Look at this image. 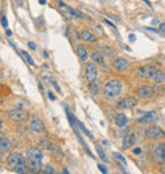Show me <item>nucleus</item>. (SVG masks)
I'll return each mask as SVG.
<instances>
[{
	"label": "nucleus",
	"instance_id": "obj_28",
	"mask_svg": "<svg viewBox=\"0 0 165 174\" xmlns=\"http://www.w3.org/2000/svg\"><path fill=\"white\" fill-rule=\"evenodd\" d=\"M153 87H154L155 95H156V94H161V93L164 92V89H163V87H160V84H155V85H153Z\"/></svg>",
	"mask_w": 165,
	"mask_h": 174
},
{
	"label": "nucleus",
	"instance_id": "obj_39",
	"mask_svg": "<svg viewBox=\"0 0 165 174\" xmlns=\"http://www.w3.org/2000/svg\"><path fill=\"white\" fill-rule=\"evenodd\" d=\"M143 2H145V3H146V4H148V5H149V7H150V8H151V3H150V2H149V0H143Z\"/></svg>",
	"mask_w": 165,
	"mask_h": 174
},
{
	"label": "nucleus",
	"instance_id": "obj_1",
	"mask_svg": "<svg viewBox=\"0 0 165 174\" xmlns=\"http://www.w3.org/2000/svg\"><path fill=\"white\" fill-rule=\"evenodd\" d=\"M7 165L18 174H28L29 167L27 164V159L21 152H10L5 160Z\"/></svg>",
	"mask_w": 165,
	"mask_h": 174
},
{
	"label": "nucleus",
	"instance_id": "obj_19",
	"mask_svg": "<svg viewBox=\"0 0 165 174\" xmlns=\"http://www.w3.org/2000/svg\"><path fill=\"white\" fill-rule=\"evenodd\" d=\"M60 13L67 18V19H71V18H74V14H72V8L67 7L66 4H64L62 2H60Z\"/></svg>",
	"mask_w": 165,
	"mask_h": 174
},
{
	"label": "nucleus",
	"instance_id": "obj_44",
	"mask_svg": "<svg viewBox=\"0 0 165 174\" xmlns=\"http://www.w3.org/2000/svg\"><path fill=\"white\" fill-rule=\"evenodd\" d=\"M103 144H104V145H105V146H107V145H108V146H109V142H108V141H107V140H104V141H103Z\"/></svg>",
	"mask_w": 165,
	"mask_h": 174
},
{
	"label": "nucleus",
	"instance_id": "obj_42",
	"mask_svg": "<svg viewBox=\"0 0 165 174\" xmlns=\"http://www.w3.org/2000/svg\"><path fill=\"white\" fill-rule=\"evenodd\" d=\"M43 56H45V57H47V59H48V53H47L46 51H43Z\"/></svg>",
	"mask_w": 165,
	"mask_h": 174
},
{
	"label": "nucleus",
	"instance_id": "obj_23",
	"mask_svg": "<svg viewBox=\"0 0 165 174\" xmlns=\"http://www.w3.org/2000/svg\"><path fill=\"white\" fill-rule=\"evenodd\" d=\"M95 149H97V152H98V155L100 157V159L104 162V163H108V157L105 155V152H104V150L98 145V144H95Z\"/></svg>",
	"mask_w": 165,
	"mask_h": 174
},
{
	"label": "nucleus",
	"instance_id": "obj_38",
	"mask_svg": "<svg viewBox=\"0 0 165 174\" xmlns=\"http://www.w3.org/2000/svg\"><path fill=\"white\" fill-rule=\"evenodd\" d=\"M48 98H50L51 101H55V95H53L52 93H50V92H48Z\"/></svg>",
	"mask_w": 165,
	"mask_h": 174
},
{
	"label": "nucleus",
	"instance_id": "obj_29",
	"mask_svg": "<svg viewBox=\"0 0 165 174\" xmlns=\"http://www.w3.org/2000/svg\"><path fill=\"white\" fill-rule=\"evenodd\" d=\"M41 145H42L45 149H51V144H50L47 140H41Z\"/></svg>",
	"mask_w": 165,
	"mask_h": 174
},
{
	"label": "nucleus",
	"instance_id": "obj_36",
	"mask_svg": "<svg viewBox=\"0 0 165 174\" xmlns=\"http://www.w3.org/2000/svg\"><path fill=\"white\" fill-rule=\"evenodd\" d=\"M133 154H135V155H140V154H141V149L140 147L133 149Z\"/></svg>",
	"mask_w": 165,
	"mask_h": 174
},
{
	"label": "nucleus",
	"instance_id": "obj_15",
	"mask_svg": "<svg viewBox=\"0 0 165 174\" xmlns=\"http://www.w3.org/2000/svg\"><path fill=\"white\" fill-rule=\"evenodd\" d=\"M153 70H154V67L151 65H143L136 70V74H137V76H140L142 79H149V76L151 75Z\"/></svg>",
	"mask_w": 165,
	"mask_h": 174
},
{
	"label": "nucleus",
	"instance_id": "obj_26",
	"mask_svg": "<svg viewBox=\"0 0 165 174\" xmlns=\"http://www.w3.org/2000/svg\"><path fill=\"white\" fill-rule=\"evenodd\" d=\"M45 174H59V173H57V170L55 169L51 164H47L45 167Z\"/></svg>",
	"mask_w": 165,
	"mask_h": 174
},
{
	"label": "nucleus",
	"instance_id": "obj_4",
	"mask_svg": "<svg viewBox=\"0 0 165 174\" xmlns=\"http://www.w3.org/2000/svg\"><path fill=\"white\" fill-rule=\"evenodd\" d=\"M135 94H136V98H138V99H143V101L151 99L155 95L154 87L153 85H148V84H146V85H141V87H138L136 89Z\"/></svg>",
	"mask_w": 165,
	"mask_h": 174
},
{
	"label": "nucleus",
	"instance_id": "obj_3",
	"mask_svg": "<svg viewBox=\"0 0 165 174\" xmlns=\"http://www.w3.org/2000/svg\"><path fill=\"white\" fill-rule=\"evenodd\" d=\"M27 164L32 173H38L42 167V152L37 147H29L27 150Z\"/></svg>",
	"mask_w": 165,
	"mask_h": 174
},
{
	"label": "nucleus",
	"instance_id": "obj_18",
	"mask_svg": "<svg viewBox=\"0 0 165 174\" xmlns=\"http://www.w3.org/2000/svg\"><path fill=\"white\" fill-rule=\"evenodd\" d=\"M80 38H81V41H84V42H89V43H94L95 41H97V37L91 33L90 31H88V29H84V31H81V33H80Z\"/></svg>",
	"mask_w": 165,
	"mask_h": 174
},
{
	"label": "nucleus",
	"instance_id": "obj_20",
	"mask_svg": "<svg viewBox=\"0 0 165 174\" xmlns=\"http://www.w3.org/2000/svg\"><path fill=\"white\" fill-rule=\"evenodd\" d=\"M127 122H128V118H127V116L123 114V113H118V114L116 116V118H114V123H116V126H118V127L126 126Z\"/></svg>",
	"mask_w": 165,
	"mask_h": 174
},
{
	"label": "nucleus",
	"instance_id": "obj_14",
	"mask_svg": "<svg viewBox=\"0 0 165 174\" xmlns=\"http://www.w3.org/2000/svg\"><path fill=\"white\" fill-rule=\"evenodd\" d=\"M159 120V116H158V113L155 112V111H151V112H148L146 113L143 117H141L137 122L140 123V125H146V123H151V122H155V121H158Z\"/></svg>",
	"mask_w": 165,
	"mask_h": 174
},
{
	"label": "nucleus",
	"instance_id": "obj_40",
	"mask_svg": "<svg viewBox=\"0 0 165 174\" xmlns=\"http://www.w3.org/2000/svg\"><path fill=\"white\" fill-rule=\"evenodd\" d=\"M40 4L41 5H45L46 4V0H40Z\"/></svg>",
	"mask_w": 165,
	"mask_h": 174
},
{
	"label": "nucleus",
	"instance_id": "obj_33",
	"mask_svg": "<svg viewBox=\"0 0 165 174\" xmlns=\"http://www.w3.org/2000/svg\"><path fill=\"white\" fill-rule=\"evenodd\" d=\"M159 32H161V33L165 34V23H161V24H160V27H159Z\"/></svg>",
	"mask_w": 165,
	"mask_h": 174
},
{
	"label": "nucleus",
	"instance_id": "obj_34",
	"mask_svg": "<svg viewBox=\"0 0 165 174\" xmlns=\"http://www.w3.org/2000/svg\"><path fill=\"white\" fill-rule=\"evenodd\" d=\"M103 22H104L105 24H108V26H111V27H113V28H116V26H114V24H113L112 22H109V21H108V19H103Z\"/></svg>",
	"mask_w": 165,
	"mask_h": 174
},
{
	"label": "nucleus",
	"instance_id": "obj_12",
	"mask_svg": "<svg viewBox=\"0 0 165 174\" xmlns=\"http://www.w3.org/2000/svg\"><path fill=\"white\" fill-rule=\"evenodd\" d=\"M153 158L156 163H165V142H161L153 151Z\"/></svg>",
	"mask_w": 165,
	"mask_h": 174
},
{
	"label": "nucleus",
	"instance_id": "obj_31",
	"mask_svg": "<svg viewBox=\"0 0 165 174\" xmlns=\"http://www.w3.org/2000/svg\"><path fill=\"white\" fill-rule=\"evenodd\" d=\"M98 169H99V170H100V172H102L103 174H107V173H108L107 168H105L104 165H102V164H98Z\"/></svg>",
	"mask_w": 165,
	"mask_h": 174
},
{
	"label": "nucleus",
	"instance_id": "obj_32",
	"mask_svg": "<svg viewBox=\"0 0 165 174\" xmlns=\"http://www.w3.org/2000/svg\"><path fill=\"white\" fill-rule=\"evenodd\" d=\"M51 84H52V85H53V87H55V89H56V90H57V92H59V93H60V94H61V93H62V92H61V89H60V87H59V85H57V84H56V83H55V82H53V80H51Z\"/></svg>",
	"mask_w": 165,
	"mask_h": 174
},
{
	"label": "nucleus",
	"instance_id": "obj_43",
	"mask_svg": "<svg viewBox=\"0 0 165 174\" xmlns=\"http://www.w3.org/2000/svg\"><path fill=\"white\" fill-rule=\"evenodd\" d=\"M38 85H40V89H41V92H43V87H42V84H41V83H38Z\"/></svg>",
	"mask_w": 165,
	"mask_h": 174
},
{
	"label": "nucleus",
	"instance_id": "obj_6",
	"mask_svg": "<svg viewBox=\"0 0 165 174\" xmlns=\"http://www.w3.org/2000/svg\"><path fill=\"white\" fill-rule=\"evenodd\" d=\"M8 117L13 122H21V121H27L29 116L26 111H23L21 108H14V109H10L8 112Z\"/></svg>",
	"mask_w": 165,
	"mask_h": 174
},
{
	"label": "nucleus",
	"instance_id": "obj_10",
	"mask_svg": "<svg viewBox=\"0 0 165 174\" xmlns=\"http://www.w3.org/2000/svg\"><path fill=\"white\" fill-rule=\"evenodd\" d=\"M112 67L118 72H124L128 70V67H130V64H128V61L126 59H123V57H117V59H114L112 61Z\"/></svg>",
	"mask_w": 165,
	"mask_h": 174
},
{
	"label": "nucleus",
	"instance_id": "obj_2",
	"mask_svg": "<svg viewBox=\"0 0 165 174\" xmlns=\"http://www.w3.org/2000/svg\"><path fill=\"white\" fill-rule=\"evenodd\" d=\"M122 93V83L118 79H109L104 83L103 95L105 101H116Z\"/></svg>",
	"mask_w": 165,
	"mask_h": 174
},
{
	"label": "nucleus",
	"instance_id": "obj_17",
	"mask_svg": "<svg viewBox=\"0 0 165 174\" xmlns=\"http://www.w3.org/2000/svg\"><path fill=\"white\" fill-rule=\"evenodd\" d=\"M76 55H78V57H79L81 61L88 62L89 52H88V50H86V47H85L84 45H78V46H76Z\"/></svg>",
	"mask_w": 165,
	"mask_h": 174
},
{
	"label": "nucleus",
	"instance_id": "obj_41",
	"mask_svg": "<svg viewBox=\"0 0 165 174\" xmlns=\"http://www.w3.org/2000/svg\"><path fill=\"white\" fill-rule=\"evenodd\" d=\"M7 36H8V37H10V36H12V32H10L9 29H7Z\"/></svg>",
	"mask_w": 165,
	"mask_h": 174
},
{
	"label": "nucleus",
	"instance_id": "obj_46",
	"mask_svg": "<svg viewBox=\"0 0 165 174\" xmlns=\"http://www.w3.org/2000/svg\"><path fill=\"white\" fill-rule=\"evenodd\" d=\"M164 169H165V163H164Z\"/></svg>",
	"mask_w": 165,
	"mask_h": 174
},
{
	"label": "nucleus",
	"instance_id": "obj_7",
	"mask_svg": "<svg viewBox=\"0 0 165 174\" xmlns=\"http://www.w3.org/2000/svg\"><path fill=\"white\" fill-rule=\"evenodd\" d=\"M29 128L32 132L34 133H45L46 132V127L43 125V121L37 117V116H33L29 121Z\"/></svg>",
	"mask_w": 165,
	"mask_h": 174
},
{
	"label": "nucleus",
	"instance_id": "obj_22",
	"mask_svg": "<svg viewBox=\"0 0 165 174\" xmlns=\"http://www.w3.org/2000/svg\"><path fill=\"white\" fill-rule=\"evenodd\" d=\"M91 60L94 62L99 64V65H104V56L100 51H95L93 55H91Z\"/></svg>",
	"mask_w": 165,
	"mask_h": 174
},
{
	"label": "nucleus",
	"instance_id": "obj_16",
	"mask_svg": "<svg viewBox=\"0 0 165 174\" xmlns=\"http://www.w3.org/2000/svg\"><path fill=\"white\" fill-rule=\"evenodd\" d=\"M136 141H137V139H136V135H135L133 132L127 133L126 136L123 137V144H122V146H123V149H130V147H132V146L136 144Z\"/></svg>",
	"mask_w": 165,
	"mask_h": 174
},
{
	"label": "nucleus",
	"instance_id": "obj_35",
	"mask_svg": "<svg viewBox=\"0 0 165 174\" xmlns=\"http://www.w3.org/2000/svg\"><path fill=\"white\" fill-rule=\"evenodd\" d=\"M28 46H29V48H32V50H37V46H36L32 41H29V42H28Z\"/></svg>",
	"mask_w": 165,
	"mask_h": 174
},
{
	"label": "nucleus",
	"instance_id": "obj_37",
	"mask_svg": "<svg viewBox=\"0 0 165 174\" xmlns=\"http://www.w3.org/2000/svg\"><path fill=\"white\" fill-rule=\"evenodd\" d=\"M128 38H130V41H132V42H135V40H136V36H135L133 33H131L130 36H128Z\"/></svg>",
	"mask_w": 165,
	"mask_h": 174
},
{
	"label": "nucleus",
	"instance_id": "obj_30",
	"mask_svg": "<svg viewBox=\"0 0 165 174\" xmlns=\"http://www.w3.org/2000/svg\"><path fill=\"white\" fill-rule=\"evenodd\" d=\"M2 24H3V27L7 29V27H8V21H7V17H5V15L2 17Z\"/></svg>",
	"mask_w": 165,
	"mask_h": 174
},
{
	"label": "nucleus",
	"instance_id": "obj_25",
	"mask_svg": "<svg viewBox=\"0 0 165 174\" xmlns=\"http://www.w3.org/2000/svg\"><path fill=\"white\" fill-rule=\"evenodd\" d=\"M76 125L80 127V130H83V131H84V133L86 135V136H88L89 139H93V135H91V133H90V132H89V131L85 128V126H84V125H83L80 121H78V120H76Z\"/></svg>",
	"mask_w": 165,
	"mask_h": 174
},
{
	"label": "nucleus",
	"instance_id": "obj_11",
	"mask_svg": "<svg viewBox=\"0 0 165 174\" xmlns=\"http://www.w3.org/2000/svg\"><path fill=\"white\" fill-rule=\"evenodd\" d=\"M149 80L154 84H164L165 83V72L161 69H154L151 75L149 76Z\"/></svg>",
	"mask_w": 165,
	"mask_h": 174
},
{
	"label": "nucleus",
	"instance_id": "obj_9",
	"mask_svg": "<svg viewBox=\"0 0 165 174\" xmlns=\"http://www.w3.org/2000/svg\"><path fill=\"white\" fill-rule=\"evenodd\" d=\"M137 103H138V101H137V98H135V97H124V98H122L117 102V108L130 109V108L136 107Z\"/></svg>",
	"mask_w": 165,
	"mask_h": 174
},
{
	"label": "nucleus",
	"instance_id": "obj_13",
	"mask_svg": "<svg viewBox=\"0 0 165 174\" xmlns=\"http://www.w3.org/2000/svg\"><path fill=\"white\" fill-rule=\"evenodd\" d=\"M88 89H89V93H90V95L93 97V98H98V97L100 95V93L103 92V90H100V83H99V80H94V82H91V83H89L88 84Z\"/></svg>",
	"mask_w": 165,
	"mask_h": 174
},
{
	"label": "nucleus",
	"instance_id": "obj_27",
	"mask_svg": "<svg viewBox=\"0 0 165 174\" xmlns=\"http://www.w3.org/2000/svg\"><path fill=\"white\" fill-rule=\"evenodd\" d=\"M113 157H114L117 160H119V162H121L123 165H127V160L124 159V157H123V155H121L119 152H113Z\"/></svg>",
	"mask_w": 165,
	"mask_h": 174
},
{
	"label": "nucleus",
	"instance_id": "obj_5",
	"mask_svg": "<svg viewBox=\"0 0 165 174\" xmlns=\"http://www.w3.org/2000/svg\"><path fill=\"white\" fill-rule=\"evenodd\" d=\"M84 76H85L88 84L91 83V82H94L97 79V76H98V67H97L95 62H86L85 69H84Z\"/></svg>",
	"mask_w": 165,
	"mask_h": 174
},
{
	"label": "nucleus",
	"instance_id": "obj_21",
	"mask_svg": "<svg viewBox=\"0 0 165 174\" xmlns=\"http://www.w3.org/2000/svg\"><path fill=\"white\" fill-rule=\"evenodd\" d=\"M10 147H12V142H10V140H8V139H5V137L3 136L2 140H0V150H2V152H3V154L7 152Z\"/></svg>",
	"mask_w": 165,
	"mask_h": 174
},
{
	"label": "nucleus",
	"instance_id": "obj_24",
	"mask_svg": "<svg viewBox=\"0 0 165 174\" xmlns=\"http://www.w3.org/2000/svg\"><path fill=\"white\" fill-rule=\"evenodd\" d=\"M21 53H22V56L24 57V60H26V61H27V62H28L31 66H34V61H33V59H32V57L29 56V53H28L27 51H22Z\"/></svg>",
	"mask_w": 165,
	"mask_h": 174
},
{
	"label": "nucleus",
	"instance_id": "obj_8",
	"mask_svg": "<svg viewBox=\"0 0 165 174\" xmlns=\"http://www.w3.org/2000/svg\"><path fill=\"white\" fill-rule=\"evenodd\" d=\"M145 136L151 140H158V139H161L163 136H165V132L159 126H149L145 130Z\"/></svg>",
	"mask_w": 165,
	"mask_h": 174
},
{
	"label": "nucleus",
	"instance_id": "obj_45",
	"mask_svg": "<svg viewBox=\"0 0 165 174\" xmlns=\"http://www.w3.org/2000/svg\"><path fill=\"white\" fill-rule=\"evenodd\" d=\"M64 174H69V170H67V169H66V168H65V169H64Z\"/></svg>",
	"mask_w": 165,
	"mask_h": 174
}]
</instances>
